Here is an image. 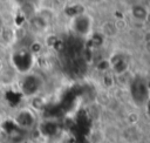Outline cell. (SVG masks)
Instances as JSON below:
<instances>
[{"mask_svg": "<svg viewBox=\"0 0 150 143\" xmlns=\"http://www.w3.org/2000/svg\"><path fill=\"white\" fill-rule=\"evenodd\" d=\"M18 41L16 29H14L11 26H4L2 30L0 33V45L6 48H11L14 46V43Z\"/></svg>", "mask_w": 150, "mask_h": 143, "instance_id": "obj_3", "label": "cell"}, {"mask_svg": "<svg viewBox=\"0 0 150 143\" xmlns=\"http://www.w3.org/2000/svg\"><path fill=\"white\" fill-rule=\"evenodd\" d=\"M18 84H19V88H20L21 94L25 97H27V98H30V97L36 96V95L40 94L41 80L35 74L28 73L26 75L19 76Z\"/></svg>", "mask_w": 150, "mask_h": 143, "instance_id": "obj_1", "label": "cell"}, {"mask_svg": "<svg viewBox=\"0 0 150 143\" xmlns=\"http://www.w3.org/2000/svg\"><path fill=\"white\" fill-rule=\"evenodd\" d=\"M130 13L132 15V18L137 21H146L148 15H149V11L145 6L143 5H134L130 8Z\"/></svg>", "mask_w": 150, "mask_h": 143, "instance_id": "obj_4", "label": "cell"}, {"mask_svg": "<svg viewBox=\"0 0 150 143\" xmlns=\"http://www.w3.org/2000/svg\"><path fill=\"white\" fill-rule=\"evenodd\" d=\"M13 122L20 130H29L36 124L35 111L32 110L29 107L20 108L13 115Z\"/></svg>", "mask_w": 150, "mask_h": 143, "instance_id": "obj_2", "label": "cell"}]
</instances>
